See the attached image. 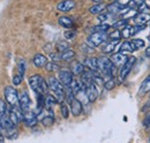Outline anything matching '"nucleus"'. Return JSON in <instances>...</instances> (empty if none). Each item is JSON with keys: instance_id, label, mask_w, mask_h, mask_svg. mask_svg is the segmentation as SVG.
<instances>
[{"instance_id": "1", "label": "nucleus", "mask_w": 150, "mask_h": 143, "mask_svg": "<svg viewBox=\"0 0 150 143\" xmlns=\"http://www.w3.org/2000/svg\"><path fill=\"white\" fill-rule=\"evenodd\" d=\"M47 84H49V89L52 90L53 95L57 97V99L59 101V103L61 104V103L66 99L65 86L60 82L59 79H57L54 76H50V77L47 79Z\"/></svg>"}, {"instance_id": "2", "label": "nucleus", "mask_w": 150, "mask_h": 143, "mask_svg": "<svg viewBox=\"0 0 150 143\" xmlns=\"http://www.w3.org/2000/svg\"><path fill=\"white\" fill-rule=\"evenodd\" d=\"M115 68L117 66L113 65L111 59L105 58V57H100L98 58V72H100V74L110 79L115 75Z\"/></svg>"}, {"instance_id": "3", "label": "nucleus", "mask_w": 150, "mask_h": 143, "mask_svg": "<svg viewBox=\"0 0 150 143\" xmlns=\"http://www.w3.org/2000/svg\"><path fill=\"white\" fill-rule=\"evenodd\" d=\"M29 84H30L31 89L36 92V95H37V93H43V95H45V93L47 92V90H49V84H47V83L45 82V80H44L40 75H38V74H35V75L30 76V79H29Z\"/></svg>"}, {"instance_id": "4", "label": "nucleus", "mask_w": 150, "mask_h": 143, "mask_svg": "<svg viewBox=\"0 0 150 143\" xmlns=\"http://www.w3.org/2000/svg\"><path fill=\"white\" fill-rule=\"evenodd\" d=\"M108 38H109V36H108L106 31H95L87 38V43L91 47H97V46L102 45L103 43H105V40Z\"/></svg>"}, {"instance_id": "5", "label": "nucleus", "mask_w": 150, "mask_h": 143, "mask_svg": "<svg viewBox=\"0 0 150 143\" xmlns=\"http://www.w3.org/2000/svg\"><path fill=\"white\" fill-rule=\"evenodd\" d=\"M5 99L11 106H20L19 92L15 88L8 86L5 88Z\"/></svg>"}, {"instance_id": "6", "label": "nucleus", "mask_w": 150, "mask_h": 143, "mask_svg": "<svg viewBox=\"0 0 150 143\" xmlns=\"http://www.w3.org/2000/svg\"><path fill=\"white\" fill-rule=\"evenodd\" d=\"M135 62H136V58H135V57H128V58H127L126 62L121 66L120 73H119V77H120L121 81L126 80V77L128 76V74H129V72L132 71V68H133V66H134Z\"/></svg>"}, {"instance_id": "7", "label": "nucleus", "mask_w": 150, "mask_h": 143, "mask_svg": "<svg viewBox=\"0 0 150 143\" xmlns=\"http://www.w3.org/2000/svg\"><path fill=\"white\" fill-rule=\"evenodd\" d=\"M86 93H87V98L90 103L96 102V99L98 98V90H97V84L95 82H91L89 84L86 86Z\"/></svg>"}, {"instance_id": "8", "label": "nucleus", "mask_w": 150, "mask_h": 143, "mask_svg": "<svg viewBox=\"0 0 150 143\" xmlns=\"http://www.w3.org/2000/svg\"><path fill=\"white\" fill-rule=\"evenodd\" d=\"M19 102H20V107L22 108L23 112L25 111H29L30 106H31V101H30V97L28 95L27 91H22L19 93Z\"/></svg>"}, {"instance_id": "9", "label": "nucleus", "mask_w": 150, "mask_h": 143, "mask_svg": "<svg viewBox=\"0 0 150 143\" xmlns=\"http://www.w3.org/2000/svg\"><path fill=\"white\" fill-rule=\"evenodd\" d=\"M23 121L24 124L28 126V127H34L37 124L38 119H37V114L33 111H25L23 112Z\"/></svg>"}, {"instance_id": "10", "label": "nucleus", "mask_w": 150, "mask_h": 143, "mask_svg": "<svg viewBox=\"0 0 150 143\" xmlns=\"http://www.w3.org/2000/svg\"><path fill=\"white\" fill-rule=\"evenodd\" d=\"M59 80L65 87H69L73 82V73L69 71H60L59 72Z\"/></svg>"}, {"instance_id": "11", "label": "nucleus", "mask_w": 150, "mask_h": 143, "mask_svg": "<svg viewBox=\"0 0 150 143\" xmlns=\"http://www.w3.org/2000/svg\"><path fill=\"white\" fill-rule=\"evenodd\" d=\"M68 104L71 105V112H72L73 115L77 117V115H80L82 113V103H81V101L79 98L74 97Z\"/></svg>"}, {"instance_id": "12", "label": "nucleus", "mask_w": 150, "mask_h": 143, "mask_svg": "<svg viewBox=\"0 0 150 143\" xmlns=\"http://www.w3.org/2000/svg\"><path fill=\"white\" fill-rule=\"evenodd\" d=\"M76 4L74 0H62L57 5V9L60 12H69L75 8Z\"/></svg>"}, {"instance_id": "13", "label": "nucleus", "mask_w": 150, "mask_h": 143, "mask_svg": "<svg viewBox=\"0 0 150 143\" xmlns=\"http://www.w3.org/2000/svg\"><path fill=\"white\" fill-rule=\"evenodd\" d=\"M134 21H135V25L146 27L147 22L150 21V14L149 13H140L134 18Z\"/></svg>"}, {"instance_id": "14", "label": "nucleus", "mask_w": 150, "mask_h": 143, "mask_svg": "<svg viewBox=\"0 0 150 143\" xmlns=\"http://www.w3.org/2000/svg\"><path fill=\"white\" fill-rule=\"evenodd\" d=\"M127 5H121L119 1H114L112 4H110L106 9H108V13L109 14H117V13H120L124 8H126Z\"/></svg>"}, {"instance_id": "15", "label": "nucleus", "mask_w": 150, "mask_h": 143, "mask_svg": "<svg viewBox=\"0 0 150 143\" xmlns=\"http://www.w3.org/2000/svg\"><path fill=\"white\" fill-rule=\"evenodd\" d=\"M127 58H128V57L125 53L119 52V53H117V54H113L110 59H111V61L113 62V65H115V66L118 67V66H122V65L126 62Z\"/></svg>"}, {"instance_id": "16", "label": "nucleus", "mask_w": 150, "mask_h": 143, "mask_svg": "<svg viewBox=\"0 0 150 143\" xmlns=\"http://www.w3.org/2000/svg\"><path fill=\"white\" fill-rule=\"evenodd\" d=\"M84 65L90 71H98V58L95 57H88L84 61Z\"/></svg>"}, {"instance_id": "17", "label": "nucleus", "mask_w": 150, "mask_h": 143, "mask_svg": "<svg viewBox=\"0 0 150 143\" xmlns=\"http://www.w3.org/2000/svg\"><path fill=\"white\" fill-rule=\"evenodd\" d=\"M119 43H120V40H111V42H108V43H105V45L102 47V51L106 54L112 53L113 51L117 49V46H118Z\"/></svg>"}, {"instance_id": "18", "label": "nucleus", "mask_w": 150, "mask_h": 143, "mask_svg": "<svg viewBox=\"0 0 150 143\" xmlns=\"http://www.w3.org/2000/svg\"><path fill=\"white\" fill-rule=\"evenodd\" d=\"M33 62H34V65H35L36 67L40 68V67H43V66H45V65H46V62H47V59H46V57H45V55L38 53V54H36V55L34 57V59H33Z\"/></svg>"}, {"instance_id": "19", "label": "nucleus", "mask_w": 150, "mask_h": 143, "mask_svg": "<svg viewBox=\"0 0 150 143\" xmlns=\"http://www.w3.org/2000/svg\"><path fill=\"white\" fill-rule=\"evenodd\" d=\"M84 71H86V68H84V66L81 62H79V61H73L72 62V65H71V72L74 75H81Z\"/></svg>"}, {"instance_id": "20", "label": "nucleus", "mask_w": 150, "mask_h": 143, "mask_svg": "<svg viewBox=\"0 0 150 143\" xmlns=\"http://www.w3.org/2000/svg\"><path fill=\"white\" fill-rule=\"evenodd\" d=\"M135 33H136L135 27L127 24L126 27H124V28H122V30H121V36H122L124 38H126V39H127V38H129V37L135 35Z\"/></svg>"}, {"instance_id": "21", "label": "nucleus", "mask_w": 150, "mask_h": 143, "mask_svg": "<svg viewBox=\"0 0 150 143\" xmlns=\"http://www.w3.org/2000/svg\"><path fill=\"white\" fill-rule=\"evenodd\" d=\"M60 57H61V60H64V61H72L75 57V52L72 49L68 47L60 53Z\"/></svg>"}, {"instance_id": "22", "label": "nucleus", "mask_w": 150, "mask_h": 143, "mask_svg": "<svg viewBox=\"0 0 150 143\" xmlns=\"http://www.w3.org/2000/svg\"><path fill=\"white\" fill-rule=\"evenodd\" d=\"M5 133H6L7 139H9V140H15L19 136V130L16 129V126H12V127L5 129Z\"/></svg>"}, {"instance_id": "23", "label": "nucleus", "mask_w": 150, "mask_h": 143, "mask_svg": "<svg viewBox=\"0 0 150 143\" xmlns=\"http://www.w3.org/2000/svg\"><path fill=\"white\" fill-rule=\"evenodd\" d=\"M133 51H135V49H134L132 42H124V43L120 45V49H119V52L125 53V54L132 53Z\"/></svg>"}, {"instance_id": "24", "label": "nucleus", "mask_w": 150, "mask_h": 143, "mask_svg": "<svg viewBox=\"0 0 150 143\" xmlns=\"http://www.w3.org/2000/svg\"><path fill=\"white\" fill-rule=\"evenodd\" d=\"M150 91V75H148L144 81L141 83V87H140V90H139V93L140 95H144L147 92Z\"/></svg>"}, {"instance_id": "25", "label": "nucleus", "mask_w": 150, "mask_h": 143, "mask_svg": "<svg viewBox=\"0 0 150 143\" xmlns=\"http://www.w3.org/2000/svg\"><path fill=\"white\" fill-rule=\"evenodd\" d=\"M54 122V118H53V112L51 111V108H49V114L44 115L42 118V124L44 126H51Z\"/></svg>"}, {"instance_id": "26", "label": "nucleus", "mask_w": 150, "mask_h": 143, "mask_svg": "<svg viewBox=\"0 0 150 143\" xmlns=\"http://www.w3.org/2000/svg\"><path fill=\"white\" fill-rule=\"evenodd\" d=\"M58 22H59V24H60L61 27H64V28H66V29H71V28L73 27V20L67 18V16H61V18H59Z\"/></svg>"}, {"instance_id": "27", "label": "nucleus", "mask_w": 150, "mask_h": 143, "mask_svg": "<svg viewBox=\"0 0 150 143\" xmlns=\"http://www.w3.org/2000/svg\"><path fill=\"white\" fill-rule=\"evenodd\" d=\"M59 103V101L57 99V97L54 95H47L45 97V105L46 108H52V106H54Z\"/></svg>"}, {"instance_id": "28", "label": "nucleus", "mask_w": 150, "mask_h": 143, "mask_svg": "<svg viewBox=\"0 0 150 143\" xmlns=\"http://www.w3.org/2000/svg\"><path fill=\"white\" fill-rule=\"evenodd\" d=\"M104 9H105V5L98 2V4H95L94 6H91V7L89 8V13H91V14H99V13H102Z\"/></svg>"}, {"instance_id": "29", "label": "nucleus", "mask_w": 150, "mask_h": 143, "mask_svg": "<svg viewBox=\"0 0 150 143\" xmlns=\"http://www.w3.org/2000/svg\"><path fill=\"white\" fill-rule=\"evenodd\" d=\"M8 114V108H7V104L4 99H0V119L4 118L5 115Z\"/></svg>"}, {"instance_id": "30", "label": "nucleus", "mask_w": 150, "mask_h": 143, "mask_svg": "<svg viewBox=\"0 0 150 143\" xmlns=\"http://www.w3.org/2000/svg\"><path fill=\"white\" fill-rule=\"evenodd\" d=\"M114 87H115V81H114L113 77L108 79V80L104 82V88H105L106 90H112Z\"/></svg>"}, {"instance_id": "31", "label": "nucleus", "mask_w": 150, "mask_h": 143, "mask_svg": "<svg viewBox=\"0 0 150 143\" xmlns=\"http://www.w3.org/2000/svg\"><path fill=\"white\" fill-rule=\"evenodd\" d=\"M108 36H109V38H110L111 40H120V38L122 37V36H121V31H119L118 29H115L114 31L110 33Z\"/></svg>"}, {"instance_id": "32", "label": "nucleus", "mask_w": 150, "mask_h": 143, "mask_svg": "<svg viewBox=\"0 0 150 143\" xmlns=\"http://www.w3.org/2000/svg\"><path fill=\"white\" fill-rule=\"evenodd\" d=\"M132 44H133V46H134V49L136 51L137 49H141V47L144 46V40H142L140 38H136V39H133L132 40Z\"/></svg>"}, {"instance_id": "33", "label": "nucleus", "mask_w": 150, "mask_h": 143, "mask_svg": "<svg viewBox=\"0 0 150 143\" xmlns=\"http://www.w3.org/2000/svg\"><path fill=\"white\" fill-rule=\"evenodd\" d=\"M59 66L56 64V61H51V62H46L45 65V69L47 72H56L58 71Z\"/></svg>"}, {"instance_id": "34", "label": "nucleus", "mask_w": 150, "mask_h": 143, "mask_svg": "<svg viewBox=\"0 0 150 143\" xmlns=\"http://www.w3.org/2000/svg\"><path fill=\"white\" fill-rule=\"evenodd\" d=\"M64 36H65V38L67 40H73L75 38V36H76V31H75L74 29H68L67 31L64 33Z\"/></svg>"}, {"instance_id": "35", "label": "nucleus", "mask_w": 150, "mask_h": 143, "mask_svg": "<svg viewBox=\"0 0 150 143\" xmlns=\"http://www.w3.org/2000/svg\"><path fill=\"white\" fill-rule=\"evenodd\" d=\"M109 29H110V24H108V23H100V24L94 27L95 31H106L108 33Z\"/></svg>"}, {"instance_id": "36", "label": "nucleus", "mask_w": 150, "mask_h": 143, "mask_svg": "<svg viewBox=\"0 0 150 143\" xmlns=\"http://www.w3.org/2000/svg\"><path fill=\"white\" fill-rule=\"evenodd\" d=\"M60 112H61V114H62V117H64L65 119L68 118V115H69V110H68V106H67L64 102H62L61 105H60Z\"/></svg>"}, {"instance_id": "37", "label": "nucleus", "mask_w": 150, "mask_h": 143, "mask_svg": "<svg viewBox=\"0 0 150 143\" xmlns=\"http://www.w3.org/2000/svg\"><path fill=\"white\" fill-rule=\"evenodd\" d=\"M66 49H68V43H67V42L61 40V42H59V43L57 44V50H58L59 53H61V52L65 51Z\"/></svg>"}, {"instance_id": "38", "label": "nucleus", "mask_w": 150, "mask_h": 143, "mask_svg": "<svg viewBox=\"0 0 150 143\" xmlns=\"http://www.w3.org/2000/svg\"><path fill=\"white\" fill-rule=\"evenodd\" d=\"M146 0H129L128 2V6L131 8H134V7H140L142 4H144Z\"/></svg>"}, {"instance_id": "39", "label": "nucleus", "mask_w": 150, "mask_h": 143, "mask_svg": "<svg viewBox=\"0 0 150 143\" xmlns=\"http://www.w3.org/2000/svg\"><path fill=\"white\" fill-rule=\"evenodd\" d=\"M108 18H109V13H99L98 14V21L100 23H106Z\"/></svg>"}, {"instance_id": "40", "label": "nucleus", "mask_w": 150, "mask_h": 143, "mask_svg": "<svg viewBox=\"0 0 150 143\" xmlns=\"http://www.w3.org/2000/svg\"><path fill=\"white\" fill-rule=\"evenodd\" d=\"M24 72H25V62L24 60H20L19 61V74H21L22 76L24 75Z\"/></svg>"}, {"instance_id": "41", "label": "nucleus", "mask_w": 150, "mask_h": 143, "mask_svg": "<svg viewBox=\"0 0 150 143\" xmlns=\"http://www.w3.org/2000/svg\"><path fill=\"white\" fill-rule=\"evenodd\" d=\"M22 79H23V76H22L21 74H18V75H15V76L13 77V84H14V86H19V84H21V82H22Z\"/></svg>"}, {"instance_id": "42", "label": "nucleus", "mask_w": 150, "mask_h": 143, "mask_svg": "<svg viewBox=\"0 0 150 143\" xmlns=\"http://www.w3.org/2000/svg\"><path fill=\"white\" fill-rule=\"evenodd\" d=\"M127 25V21L126 20H120V21H118L117 23H114L113 24V27L115 28V29H118V28H124V27H126Z\"/></svg>"}, {"instance_id": "43", "label": "nucleus", "mask_w": 150, "mask_h": 143, "mask_svg": "<svg viewBox=\"0 0 150 143\" xmlns=\"http://www.w3.org/2000/svg\"><path fill=\"white\" fill-rule=\"evenodd\" d=\"M50 58L52 59V61H60L61 60V57H60V53H54V52H51L50 53Z\"/></svg>"}, {"instance_id": "44", "label": "nucleus", "mask_w": 150, "mask_h": 143, "mask_svg": "<svg viewBox=\"0 0 150 143\" xmlns=\"http://www.w3.org/2000/svg\"><path fill=\"white\" fill-rule=\"evenodd\" d=\"M143 125L150 126V111L147 113V115H146V118H144V120H143Z\"/></svg>"}, {"instance_id": "45", "label": "nucleus", "mask_w": 150, "mask_h": 143, "mask_svg": "<svg viewBox=\"0 0 150 143\" xmlns=\"http://www.w3.org/2000/svg\"><path fill=\"white\" fill-rule=\"evenodd\" d=\"M144 55L147 57V58H150V46L146 50V52H144Z\"/></svg>"}, {"instance_id": "46", "label": "nucleus", "mask_w": 150, "mask_h": 143, "mask_svg": "<svg viewBox=\"0 0 150 143\" xmlns=\"http://www.w3.org/2000/svg\"><path fill=\"white\" fill-rule=\"evenodd\" d=\"M2 130H4V129H2V126H1V124H0V135H2V134H1Z\"/></svg>"}, {"instance_id": "47", "label": "nucleus", "mask_w": 150, "mask_h": 143, "mask_svg": "<svg viewBox=\"0 0 150 143\" xmlns=\"http://www.w3.org/2000/svg\"><path fill=\"white\" fill-rule=\"evenodd\" d=\"M93 1H95V2H100V1H103V0H93Z\"/></svg>"}, {"instance_id": "48", "label": "nucleus", "mask_w": 150, "mask_h": 143, "mask_svg": "<svg viewBox=\"0 0 150 143\" xmlns=\"http://www.w3.org/2000/svg\"><path fill=\"white\" fill-rule=\"evenodd\" d=\"M148 40H149V42H150V36H149V37H148Z\"/></svg>"}]
</instances>
